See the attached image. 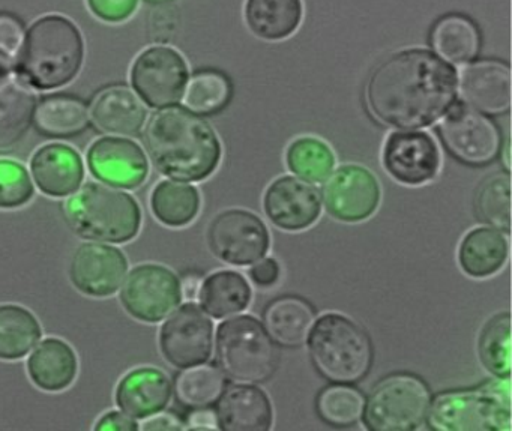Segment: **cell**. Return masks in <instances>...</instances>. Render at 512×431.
Instances as JSON below:
<instances>
[{"label": "cell", "instance_id": "60d3db41", "mask_svg": "<svg viewBox=\"0 0 512 431\" xmlns=\"http://www.w3.org/2000/svg\"><path fill=\"white\" fill-rule=\"evenodd\" d=\"M181 28L178 8L161 5L149 17V35L157 43H172Z\"/></svg>", "mask_w": 512, "mask_h": 431}, {"label": "cell", "instance_id": "ab89813d", "mask_svg": "<svg viewBox=\"0 0 512 431\" xmlns=\"http://www.w3.org/2000/svg\"><path fill=\"white\" fill-rule=\"evenodd\" d=\"M34 197L29 173L22 164L13 160H0V209H17Z\"/></svg>", "mask_w": 512, "mask_h": 431}, {"label": "cell", "instance_id": "ac0fdd59", "mask_svg": "<svg viewBox=\"0 0 512 431\" xmlns=\"http://www.w3.org/2000/svg\"><path fill=\"white\" fill-rule=\"evenodd\" d=\"M92 175L113 187H140L149 173L148 160L139 145L127 139H100L89 148Z\"/></svg>", "mask_w": 512, "mask_h": 431}, {"label": "cell", "instance_id": "ee69618b", "mask_svg": "<svg viewBox=\"0 0 512 431\" xmlns=\"http://www.w3.org/2000/svg\"><path fill=\"white\" fill-rule=\"evenodd\" d=\"M248 275H250L251 281H253L257 287L269 289V287L275 286L277 281L280 280V263L272 259V257L260 260V262L257 260V262L253 263V266H251Z\"/></svg>", "mask_w": 512, "mask_h": 431}, {"label": "cell", "instance_id": "9a60e30c", "mask_svg": "<svg viewBox=\"0 0 512 431\" xmlns=\"http://www.w3.org/2000/svg\"><path fill=\"white\" fill-rule=\"evenodd\" d=\"M382 161L389 176L409 187L433 181L440 169L437 143L422 131L389 134L383 146Z\"/></svg>", "mask_w": 512, "mask_h": 431}, {"label": "cell", "instance_id": "d590c367", "mask_svg": "<svg viewBox=\"0 0 512 431\" xmlns=\"http://www.w3.org/2000/svg\"><path fill=\"white\" fill-rule=\"evenodd\" d=\"M286 163L290 172L299 178L319 184L331 175L335 166V155L323 140L299 137L287 148Z\"/></svg>", "mask_w": 512, "mask_h": 431}, {"label": "cell", "instance_id": "ffe728a7", "mask_svg": "<svg viewBox=\"0 0 512 431\" xmlns=\"http://www.w3.org/2000/svg\"><path fill=\"white\" fill-rule=\"evenodd\" d=\"M217 424L226 431H268L274 421V410L262 388L236 385L224 389L217 401Z\"/></svg>", "mask_w": 512, "mask_h": 431}, {"label": "cell", "instance_id": "bcb514c9", "mask_svg": "<svg viewBox=\"0 0 512 431\" xmlns=\"http://www.w3.org/2000/svg\"><path fill=\"white\" fill-rule=\"evenodd\" d=\"M184 424L178 416L173 413H155V415L148 416L143 422L142 430L146 431H176L184 430Z\"/></svg>", "mask_w": 512, "mask_h": 431}, {"label": "cell", "instance_id": "6da1fadb", "mask_svg": "<svg viewBox=\"0 0 512 431\" xmlns=\"http://www.w3.org/2000/svg\"><path fill=\"white\" fill-rule=\"evenodd\" d=\"M457 71L436 53L407 49L386 56L364 88L368 112L386 127L418 130L439 121L457 101Z\"/></svg>", "mask_w": 512, "mask_h": 431}, {"label": "cell", "instance_id": "277c9868", "mask_svg": "<svg viewBox=\"0 0 512 431\" xmlns=\"http://www.w3.org/2000/svg\"><path fill=\"white\" fill-rule=\"evenodd\" d=\"M511 398L509 377L485 380L475 388L448 389L431 398L425 421L434 431H509Z\"/></svg>", "mask_w": 512, "mask_h": 431}, {"label": "cell", "instance_id": "ba28073f", "mask_svg": "<svg viewBox=\"0 0 512 431\" xmlns=\"http://www.w3.org/2000/svg\"><path fill=\"white\" fill-rule=\"evenodd\" d=\"M431 391L425 380L395 373L380 380L364 401L362 421L371 431L418 430L427 419Z\"/></svg>", "mask_w": 512, "mask_h": 431}, {"label": "cell", "instance_id": "f907efd6", "mask_svg": "<svg viewBox=\"0 0 512 431\" xmlns=\"http://www.w3.org/2000/svg\"><path fill=\"white\" fill-rule=\"evenodd\" d=\"M505 149V157H503V160H505L506 170H509V145H506Z\"/></svg>", "mask_w": 512, "mask_h": 431}, {"label": "cell", "instance_id": "4fadbf2b", "mask_svg": "<svg viewBox=\"0 0 512 431\" xmlns=\"http://www.w3.org/2000/svg\"><path fill=\"white\" fill-rule=\"evenodd\" d=\"M326 212L341 223H361L373 217L382 199L379 181L373 172L356 164H346L331 172L322 191Z\"/></svg>", "mask_w": 512, "mask_h": 431}, {"label": "cell", "instance_id": "4316f807", "mask_svg": "<svg viewBox=\"0 0 512 431\" xmlns=\"http://www.w3.org/2000/svg\"><path fill=\"white\" fill-rule=\"evenodd\" d=\"M302 0H247L244 19L260 40L281 41L292 37L302 23Z\"/></svg>", "mask_w": 512, "mask_h": 431}, {"label": "cell", "instance_id": "83f0119b", "mask_svg": "<svg viewBox=\"0 0 512 431\" xmlns=\"http://www.w3.org/2000/svg\"><path fill=\"white\" fill-rule=\"evenodd\" d=\"M509 245L505 236L493 227L470 230L458 247L461 271L472 278L497 274L508 260Z\"/></svg>", "mask_w": 512, "mask_h": 431}, {"label": "cell", "instance_id": "816d5d0a", "mask_svg": "<svg viewBox=\"0 0 512 431\" xmlns=\"http://www.w3.org/2000/svg\"><path fill=\"white\" fill-rule=\"evenodd\" d=\"M152 4H169L172 0H149Z\"/></svg>", "mask_w": 512, "mask_h": 431}, {"label": "cell", "instance_id": "8d00e7d4", "mask_svg": "<svg viewBox=\"0 0 512 431\" xmlns=\"http://www.w3.org/2000/svg\"><path fill=\"white\" fill-rule=\"evenodd\" d=\"M511 316L491 317L479 335V358L485 370L496 377H511Z\"/></svg>", "mask_w": 512, "mask_h": 431}, {"label": "cell", "instance_id": "7bdbcfd3", "mask_svg": "<svg viewBox=\"0 0 512 431\" xmlns=\"http://www.w3.org/2000/svg\"><path fill=\"white\" fill-rule=\"evenodd\" d=\"M23 43V25L10 14H0V55L13 62Z\"/></svg>", "mask_w": 512, "mask_h": 431}, {"label": "cell", "instance_id": "f546056e", "mask_svg": "<svg viewBox=\"0 0 512 431\" xmlns=\"http://www.w3.org/2000/svg\"><path fill=\"white\" fill-rule=\"evenodd\" d=\"M37 130L44 136L74 137L89 125L88 106L80 98L70 95H49L35 107Z\"/></svg>", "mask_w": 512, "mask_h": 431}, {"label": "cell", "instance_id": "e0dca14e", "mask_svg": "<svg viewBox=\"0 0 512 431\" xmlns=\"http://www.w3.org/2000/svg\"><path fill=\"white\" fill-rule=\"evenodd\" d=\"M127 269V257L118 248L83 244L71 259L70 280L83 295L106 298L121 287Z\"/></svg>", "mask_w": 512, "mask_h": 431}, {"label": "cell", "instance_id": "1f68e13d", "mask_svg": "<svg viewBox=\"0 0 512 431\" xmlns=\"http://www.w3.org/2000/svg\"><path fill=\"white\" fill-rule=\"evenodd\" d=\"M151 211L164 226H188L200 211L199 191L182 182H160L152 190Z\"/></svg>", "mask_w": 512, "mask_h": 431}, {"label": "cell", "instance_id": "8fae6325", "mask_svg": "<svg viewBox=\"0 0 512 431\" xmlns=\"http://www.w3.org/2000/svg\"><path fill=\"white\" fill-rule=\"evenodd\" d=\"M181 299V281L175 272L157 263L136 266L121 289L122 307L140 322H161L173 313Z\"/></svg>", "mask_w": 512, "mask_h": 431}, {"label": "cell", "instance_id": "3957f363", "mask_svg": "<svg viewBox=\"0 0 512 431\" xmlns=\"http://www.w3.org/2000/svg\"><path fill=\"white\" fill-rule=\"evenodd\" d=\"M85 59L82 34L71 20L46 16L29 29L17 73L37 89H56L76 79Z\"/></svg>", "mask_w": 512, "mask_h": 431}, {"label": "cell", "instance_id": "cb8c5ba5", "mask_svg": "<svg viewBox=\"0 0 512 431\" xmlns=\"http://www.w3.org/2000/svg\"><path fill=\"white\" fill-rule=\"evenodd\" d=\"M37 97L20 77L0 82V152L20 145L34 121Z\"/></svg>", "mask_w": 512, "mask_h": 431}, {"label": "cell", "instance_id": "681fc988", "mask_svg": "<svg viewBox=\"0 0 512 431\" xmlns=\"http://www.w3.org/2000/svg\"><path fill=\"white\" fill-rule=\"evenodd\" d=\"M11 62L5 59L4 56L0 55V80L7 76L8 70H10Z\"/></svg>", "mask_w": 512, "mask_h": 431}, {"label": "cell", "instance_id": "d6986e66", "mask_svg": "<svg viewBox=\"0 0 512 431\" xmlns=\"http://www.w3.org/2000/svg\"><path fill=\"white\" fill-rule=\"evenodd\" d=\"M460 92L464 103L487 115H503L511 109V70L497 61H481L461 71Z\"/></svg>", "mask_w": 512, "mask_h": 431}, {"label": "cell", "instance_id": "f6af8a7d", "mask_svg": "<svg viewBox=\"0 0 512 431\" xmlns=\"http://www.w3.org/2000/svg\"><path fill=\"white\" fill-rule=\"evenodd\" d=\"M139 428V425L134 421L133 416L127 415L125 412H113L106 413L101 416L100 421L95 425V430L101 431H134Z\"/></svg>", "mask_w": 512, "mask_h": 431}, {"label": "cell", "instance_id": "7402d4cb", "mask_svg": "<svg viewBox=\"0 0 512 431\" xmlns=\"http://www.w3.org/2000/svg\"><path fill=\"white\" fill-rule=\"evenodd\" d=\"M172 397V382L164 371L140 367L122 377L116 388V404L133 418L163 412Z\"/></svg>", "mask_w": 512, "mask_h": 431}, {"label": "cell", "instance_id": "484cf974", "mask_svg": "<svg viewBox=\"0 0 512 431\" xmlns=\"http://www.w3.org/2000/svg\"><path fill=\"white\" fill-rule=\"evenodd\" d=\"M316 311L298 296H280L266 305L263 326L275 343L287 349L301 347L307 341Z\"/></svg>", "mask_w": 512, "mask_h": 431}, {"label": "cell", "instance_id": "f35d334b", "mask_svg": "<svg viewBox=\"0 0 512 431\" xmlns=\"http://www.w3.org/2000/svg\"><path fill=\"white\" fill-rule=\"evenodd\" d=\"M232 98V85L217 71H199L188 83L184 103L196 115H215L226 109Z\"/></svg>", "mask_w": 512, "mask_h": 431}, {"label": "cell", "instance_id": "30bf717a", "mask_svg": "<svg viewBox=\"0 0 512 431\" xmlns=\"http://www.w3.org/2000/svg\"><path fill=\"white\" fill-rule=\"evenodd\" d=\"M209 250L221 262L248 266L268 253L271 236L262 218L245 209L221 212L208 227Z\"/></svg>", "mask_w": 512, "mask_h": 431}, {"label": "cell", "instance_id": "9c48e42d", "mask_svg": "<svg viewBox=\"0 0 512 431\" xmlns=\"http://www.w3.org/2000/svg\"><path fill=\"white\" fill-rule=\"evenodd\" d=\"M446 151L470 167L488 166L502 154V134L497 125L467 104H455L439 125Z\"/></svg>", "mask_w": 512, "mask_h": 431}, {"label": "cell", "instance_id": "b9f144b4", "mask_svg": "<svg viewBox=\"0 0 512 431\" xmlns=\"http://www.w3.org/2000/svg\"><path fill=\"white\" fill-rule=\"evenodd\" d=\"M139 0H88L92 14L107 23H121L130 19Z\"/></svg>", "mask_w": 512, "mask_h": 431}, {"label": "cell", "instance_id": "5bb4252c", "mask_svg": "<svg viewBox=\"0 0 512 431\" xmlns=\"http://www.w3.org/2000/svg\"><path fill=\"white\" fill-rule=\"evenodd\" d=\"M214 325L196 304L182 305L161 326L160 349L169 364L190 368L205 364L212 353Z\"/></svg>", "mask_w": 512, "mask_h": 431}, {"label": "cell", "instance_id": "d4e9b609", "mask_svg": "<svg viewBox=\"0 0 512 431\" xmlns=\"http://www.w3.org/2000/svg\"><path fill=\"white\" fill-rule=\"evenodd\" d=\"M79 371L76 352L67 341L47 338L28 359V373L37 388L61 392L71 386Z\"/></svg>", "mask_w": 512, "mask_h": 431}, {"label": "cell", "instance_id": "5b68a950", "mask_svg": "<svg viewBox=\"0 0 512 431\" xmlns=\"http://www.w3.org/2000/svg\"><path fill=\"white\" fill-rule=\"evenodd\" d=\"M308 355L320 376L353 385L370 373L374 347L370 334L350 317L326 313L308 332Z\"/></svg>", "mask_w": 512, "mask_h": 431}, {"label": "cell", "instance_id": "44dd1931", "mask_svg": "<svg viewBox=\"0 0 512 431\" xmlns=\"http://www.w3.org/2000/svg\"><path fill=\"white\" fill-rule=\"evenodd\" d=\"M31 170L41 193L50 197L70 196L85 176L79 152L62 143H50L38 149L32 157Z\"/></svg>", "mask_w": 512, "mask_h": 431}, {"label": "cell", "instance_id": "52a82bcc", "mask_svg": "<svg viewBox=\"0 0 512 431\" xmlns=\"http://www.w3.org/2000/svg\"><path fill=\"white\" fill-rule=\"evenodd\" d=\"M217 362L230 379L263 383L277 371L280 350L260 320L236 316L218 326Z\"/></svg>", "mask_w": 512, "mask_h": 431}, {"label": "cell", "instance_id": "c3c4849f", "mask_svg": "<svg viewBox=\"0 0 512 431\" xmlns=\"http://www.w3.org/2000/svg\"><path fill=\"white\" fill-rule=\"evenodd\" d=\"M200 278L197 275H187L182 281L181 292L188 301H194L199 296Z\"/></svg>", "mask_w": 512, "mask_h": 431}, {"label": "cell", "instance_id": "7dc6e473", "mask_svg": "<svg viewBox=\"0 0 512 431\" xmlns=\"http://www.w3.org/2000/svg\"><path fill=\"white\" fill-rule=\"evenodd\" d=\"M190 430H217V415L208 407L193 409L188 416V427Z\"/></svg>", "mask_w": 512, "mask_h": 431}, {"label": "cell", "instance_id": "d6a6232c", "mask_svg": "<svg viewBox=\"0 0 512 431\" xmlns=\"http://www.w3.org/2000/svg\"><path fill=\"white\" fill-rule=\"evenodd\" d=\"M40 338V322L28 308L0 305V359L14 361L23 358Z\"/></svg>", "mask_w": 512, "mask_h": 431}, {"label": "cell", "instance_id": "836d02e7", "mask_svg": "<svg viewBox=\"0 0 512 431\" xmlns=\"http://www.w3.org/2000/svg\"><path fill=\"white\" fill-rule=\"evenodd\" d=\"M226 389V377L215 365H194L176 377V400L188 409H203L217 403Z\"/></svg>", "mask_w": 512, "mask_h": 431}, {"label": "cell", "instance_id": "7c38bea8", "mask_svg": "<svg viewBox=\"0 0 512 431\" xmlns=\"http://www.w3.org/2000/svg\"><path fill=\"white\" fill-rule=\"evenodd\" d=\"M187 82V62L170 47L145 50L131 68L134 91L154 109H166L181 101Z\"/></svg>", "mask_w": 512, "mask_h": 431}, {"label": "cell", "instance_id": "7a4b0ae2", "mask_svg": "<svg viewBox=\"0 0 512 431\" xmlns=\"http://www.w3.org/2000/svg\"><path fill=\"white\" fill-rule=\"evenodd\" d=\"M143 142L155 169L176 181H205L218 169L223 155L214 128L182 107L154 113Z\"/></svg>", "mask_w": 512, "mask_h": 431}, {"label": "cell", "instance_id": "603a6c76", "mask_svg": "<svg viewBox=\"0 0 512 431\" xmlns=\"http://www.w3.org/2000/svg\"><path fill=\"white\" fill-rule=\"evenodd\" d=\"M91 118L101 133L133 137L145 125L146 107L130 89L113 86L95 98Z\"/></svg>", "mask_w": 512, "mask_h": 431}, {"label": "cell", "instance_id": "4dcf8cb0", "mask_svg": "<svg viewBox=\"0 0 512 431\" xmlns=\"http://www.w3.org/2000/svg\"><path fill=\"white\" fill-rule=\"evenodd\" d=\"M434 50L452 64H467L479 52L478 29L467 17L449 14L437 20L431 31Z\"/></svg>", "mask_w": 512, "mask_h": 431}, {"label": "cell", "instance_id": "e575fe53", "mask_svg": "<svg viewBox=\"0 0 512 431\" xmlns=\"http://www.w3.org/2000/svg\"><path fill=\"white\" fill-rule=\"evenodd\" d=\"M475 212L481 223L505 235L511 232V176L508 172L493 173L479 184Z\"/></svg>", "mask_w": 512, "mask_h": 431}, {"label": "cell", "instance_id": "74e56055", "mask_svg": "<svg viewBox=\"0 0 512 431\" xmlns=\"http://www.w3.org/2000/svg\"><path fill=\"white\" fill-rule=\"evenodd\" d=\"M317 415L323 422L337 428L352 427L358 424L364 410V397L352 386H326L316 400Z\"/></svg>", "mask_w": 512, "mask_h": 431}, {"label": "cell", "instance_id": "8992f818", "mask_svg": "<svg viewBox=\"0 0 512 431\" xmlns=\"http://www.w3.org/2000/svg\"><path fill=\"white\" fill-rule=\"evenodd\" d=\"M68 226L80 238L124 244L136 238L142 226L139 203L130 194L91 182L64 203Z\"/></svg>", "mask_w": 512, "mask_h": 431}, {"label": "cell", "instance_id": "2e32d148", "mask_svg": "<svg viewBox=\"0 0 512 431\" xmlns=\"http://www.w3.org/2000/svg\"><path fill=\"white\" fill-rule=\"evenodd\" d=\"M263 209L278 229L301 232L319 220L322 194L311 182L296 176H281L266 190Z\"/></svg>", "mask_w": 512, "mask_h": 431}, {"label": "cell", "instance_id": "f1b7e54d", "mask_svg": "<svg viewBox=\"0 0 512 431\" xmlns=\"http://www.w3.org/2000/svg\"><path fill=\"white\" fill-rule=\"evenodd\" d=\"M250 284L244 275L235 271H218L209 275L199 290L203 310L214 317L224 319L241 313L251 302Z\"/></svg>", "mask_w": 512, "mask_h": 431}]
</instances>
